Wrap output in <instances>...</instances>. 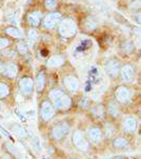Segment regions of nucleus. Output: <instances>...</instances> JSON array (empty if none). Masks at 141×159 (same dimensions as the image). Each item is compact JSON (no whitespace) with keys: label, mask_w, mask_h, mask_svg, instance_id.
<instances>
[{"label":"nucleus","mask_w":141,"mask_h":159,"mask_svg":"<svg viewBox=\"0 0 141 159\" xmlns=\"http://www.w3.org/2000/svg\"><path fill=\"white\" fill-rule=\"evenodd\" d=\"M19 68L14 62H5L0 63V74L3 75L4 77L13 79L18 75Z\"/></svg>","instance_id":"5"},{"label":"nucleus","mask_w":141,"mask_h":159,"mask_svg":"<svg viewBox=\"0 0 141 159\" xmlns=\"http://www.w3.org/2000/svg\"><path fill=\"white\" fill-rule=\"evenodd\" d=\"M55 115V107L53 103L48 100L42 101L41 106H40V116L43 121L51 120Z\"/></svg>","instance_id":"8"},{"label":"nucleus","mask_w":141,"mask_h":159,"mask_svg":"<svg viewBox=\"0 0 141 159\" xmlns=\"http://www.w3.org/2000/svg\"><path fill=\"white\" fill-rule=\"evenodd\" d=\"M113 145L115 148H118V149H123V148H127L130 145V142L127 141L125 138H122V137H118L113 141Z\"/></svg>","instance_id":"23"},{"label":"nucleus","mask_w":141,"mask_h":159,"mask_svg":"<svg viewBox=\"0 0 141 159\" xmlns=\"http://www.w3.org/2000/svg\"><path fill=\"white\" fill-rule=\"evenodd\" d=\"M73 143L79 151L86 152L89 149V141L86 140L84 135L82 134L81 131H75L73 134Z\"/></svg>","instance_id":"9"},{"label":"nucleus","mask_w":141,"mask_h":159,"mask_svg":"<svg viewBox=\"0 0 141 159\" xmlns=\"http://www.w3.org/2000/svg\"><path fill=\"white\" fill-rule=\"evenodd\" d=\"M62 19V14L59 12H51L42 18V25L45 30L55 29Z\"/></svg>","instance_id":"3"},{"label":"nucleus","mask_w":141,"mask_h":159,"mask_svg":"<svg viewBox=\"0 0 141 159\" xmlns=\"http://www.w3.org/2000/svg\"><path fill=\"white\" fill-rule=\"evenodd\" d=\"M64 62H66V59L62 55H54L52 57L48 58V62H47V66L48 68H59V66H63Z\"/></svg>","instance_id":"17"},{"label":"nucleus","mask_w":141,"mask_h":159,"mask_svg":"<svg viewBox=\"0 0 141 159\" xmlns=\"http://www.w3.org/2000/svg\"><path fill=\"white\" fill-rule=\"evenodd\" d=\"M107 112L111 117H113V118L118 117L119 114H120V111H119V107H118L117 102L114 101V100L111 101L107 107Z\"/></svg>","instance_id":"20"},{"label":"nucleus","mask_w":141,"mask_h":159,"mask_svg":"<svg viewBox=\"0 0 141 159\" xmlns=\"http://www.w3.org/2000/svg\"><path fill=\"white\" fill-rule=\"evenodd\" d=\"M115 159H124V157H121V156H118V157H116Z\"/></svg>","instance_id":"36"},{"label":"nucleus","mask_w":141,"mask_h":159,"mask_svg":"<svg viewBox=\"0 0 141 159\" xmlns=\"http://www.w3.org/2000/svg\"><path fill=\"white\" fill-rule=\"evenodd\" d=\"M19 90L24 96H30L34 90V80L31 77H22L19 80Z\"/></svg>","instance_id":"10"},{"label":"nucleus","mask_w":141,"mask_h":159,"mask_svg":"<svg viewBox=\"0 0 141 159\" xmlns=\"http://www.w3.org/2000/svg\"><path fill=\"white\" fill-rule=\"evenodd\" d=\"M32 145H33L34 149H36L37 151H40V143H39V140H38V138H33L32 139Z\"/></svg>","instance_id":"33"},{"label":"nucleus","mask_w":141,"mask_h":159,"mask_svg":"<svg viewBox=\"0 0 141 159\" xmlns=\"http://www.w3.org/2000/svg\"><path fill=\"white\" fill-rule=\"evenodd\" d=\"M122 126L127 133H133L137 129V120L132 116H125L122 120Z\"/></svg>","instance_id":"14"},{"label":"nucleus","mask_w":141,"mask_h":159,"mask_svg":"<svg viewBox=\"0 0 141 159\" xmlns=\"http://www.w3.org/2000/svg\"><path fill=\"white\" fill-rule=\"evenodd\" d=\"M10 87L5 82H0V99L5 98L10 94Z\"/></svg>","instance_id":"25"},{"label":"nucleus","mask_w":141,"mask_h":159,"mask_svg":"<svg viewBox=\"0 0 141 159\" xmlns=\"http://www.w3.org/2000/svg\"><path fill=\"white\" fill-rule=\"evenodd\" d=\"M120 48L123 51L124 53H127V54H131L134 52L135 50V45L133 43V41L131 40H124L120 43Z\"/></svg>","instance_id":"21"},{"label":"nucleus","mask_w":141,"mask_h":159,"mask_svg":"<svg viewBox=\"0 0 141 159\" xmlns=\"http://www.w3.org/2000/svg\"><path fill=\"white\" fill-rule=\"evenodd\" d=\"M98 20L96 18L93 17V16H89L83 21V28H84L85 31L92 32L98 28Z\"/></svg>","instance_id":"18"},{"label":"nucleus","mask_w":141,"mask_h":159,"mask_svg":"<svg viewBox=\"0 0 141 159\" xmlns=\"http://www.w3.org/2000/svg\"><path fill=\"white\" fill-rule=\"evenodd\" d=\"M70 131V126L66 121H61L55 125L52 129V137L56 140H61L64 138Z\"/></svg>","instance_id":"7"},{"label":"nucleus","mask_w":141,"mask_h":159,"mask_svg":"<svg viewBox=\"0 0 141 159\" xmlns=\"http://www.w3.org/2000/svg\"><path fill=\"white\" fill-rule=\"evenodd\" d=\"M45 82H47V75H45L44 70H40L36 75V80H35V85H36V90L38 93H41L43 89L45 87Z\"/></svg>","instance_id":"15"},{"label":"nucleus","mask_w":141,"mask_h":159,"mask_svg":"<svg viewBox=\"0 0 141 159\" xmlns=\"http://www.w3.org/2000/svg\"><path fill=\"white\" fill-rule=\"evenodd\" d=\"M1 107H1V103H0V110H1Z\"/></svg>","instance_id":"37"},{"label":"nucleus","mask_w":141,"mask_h":159,"mask_svg":"<svg viewBox=\"0 0 141 159\" xmlns=\"http://www.w3.org/2000/svg\"><path fill=\"white\" fill-rule=\"evenodd\" d=\"M0 132H1V133L3 134L5 137H10V133L7 130H4L3 126H2V125H0Z\"/></svg>","instance_id":"35"},{"label":"nucleus","mask_w":141,"mask_h":159,"mask_svg":"<svg viewBox=\"0 0 141 159\" xmlns=\"http://www.w3.org/2000/svg\"><path fill=\"white\" fill-rule=\"evenodd\" d=\"M58 33L63 38H72L77 34V24L74 21V19L67 17L61 19V21L58 24Z\"/></svg>","instance_id":"2"},{"label":"nucleus","mask_w":141,"mask_h":159,"mask_svg":"<svg viewBox=\"0 0 141 159\" xmlns=\"http://www.w3.org/2000/svg\"><path fill=\"white\" fill-rule=\"evenodd\" d=\"M41 21H42V13L40 12V11L35 10V11H32L31 13H29L28 22L33 29L39 26L40 23H41Z\"/></svg>","instance_id":"13"},{"label":"nucleus","mask_w":141,"mask_h":159,"mask_svg":"<svg viewBox=\"0 0 141 159\" xmlns=\"http://www.w3.org/2000/svg\"><path fill=\"white\" fill-rule=\"evenodd\" d=\"M132 96H133L132 90L124 87V85H120L115 91V97L119 103H122V104L129 103L132 99Z\"/></svg>","instance_id":"6"},{"label":"nucleus","mask_w":141,"mask_h":159,"mask_svg":"<svg viewBox=\"0 0 141 159\" xmlns=\"http://www.w3.org/2000/svg\"><path fill=\"white\" fill-rule=\"evenodd\" d=\"M17 52L20 54V55H25L29 52V44L24 41H20L18 42L17 44Z\"/></svg>","instance_id":"26"},{"label":"nucleus","mask_w":141,"mask_h":159,"mask_svg":"<svg viewBox=\"0 0 141 159\" xmlns=\"http://www.w3.org/2000/svg\"><path fill=\"white\" fill-rule=\"evenodd\" d=\"M48 98L58 110H67L72 106V98L61 89H53L48 93Z\"/></svg>","instance_id":"1"},{"label":"nucleus","mask_w":141,"mask_h":159,"mask_svg":"<svg viewBox=\"0 0 141 159\" xmlns=\"http://www.w3.org/2000/svg\"><path fill=\"white\" fill-rule=\"evenodd\" d=\"M119 76L124 82H132L135 79V68L130 63L123 64L120 68Z\"/></svg>","instance_id":"11"},{"label":"nucleus","mask_w":141,"mask_h":159,"mask_svg":"<svg viewBox=\"0 0 141 159\" xmlns=\"http://www.w3.org/2000/svg\"><path fill=\"white\" fill-rule=\"evenodd\" d=\"M10 44H11L10 39H7V38H0V51L7 48Z\"/></svg>","instance_id":"31"},{"label":"nucleus","mask_w":141,"mask_h":159,"mask_svg":"<svg viewBox=\"0 0 141 159\" xmlns=\"http://www.w3.org/2000/svg\"><path fill=\"white\" fill-rule=\"evenodd\" d=\"M62 82H63L64 87H66L70 93H76L80 88L79 80L74 76H66L63 78V80H62Z\"/></svg>","instance_id":"12"},{"label":"nucleus","mask_w":141,"mask_h":159,"mask_svg":"<svg viewBox=\"0 0 141 159\" xmlns=\"http://www.w3.org/2000/svg\"><path fill=\"white\" fill-rule=\"evenodd\" d=\"M1 56H2V55H1V53H0V59H1Z\"/></svg>","instance_id":"38"},{"label":"nucleus","mask_w":141,"mask_h":159,"mask_svg":"<svg viewBox=\"0 0 141 159\" xmlns=\"http://www.w3.org/2000/svg\"><path fill=\"white\" fill-rule=\"evenodd\" d=\"M140 117H141V111H140Z\"/></svg>","instance_id":"39"},{"label":"nucleus","mask_w":141,"mask_h":159,"mask_svg":"<svg viewBox=\"0 0 141 159\" xmlns=\"http://www.w3.org/2000/svg\"><path fill=\"white\" fill-rule=\"evenodd\" d=\"M15 113H16V115H17V116H18V117H19V119H20L21 121H25V120H26L25 116H23L22 114H21V113H20V112H19V111H18V110H16V111H15Z\"/></svg>","instance_id":"34"},{"label":"nucleus","mask_w":141,"mask_h":159,"mask_svg":"<svg viewBox=\"0 0 141 159\" xmlns=\"http://www.w3.org/2000/svg\"><path fill=\"white\" fill-rule=\"evenodd\" d=\"M5 34L9 35L10 37H13V38L16 39H20L22 38V33L19 29H17L16 26H7V29L4 30Z\"/></svg>","instance_id":"19"},{"label":"nucleus","mask_w":141,"mask_h":159,"mask_svg":"<svg viewBox=\"0 0 141 159\" xmlns=\"http://www.w3.org/2000/svg\"><path fill=\"white\" fill-rule=\"evenodd\" d=\"M115 128L114 125H112L111 123H105V126H104V135L107 137H111L115 134Z\"/></svg>","instance_id":"27"},{"label":"nucleus","mask_w":141,"mask_h":159,"mask_svg":"<svg viewBox=\"0 0 141 159\" xmlns=\"http://www.w3.org/2000/svg\"><path fill=\"white\" fill-rule=\"evenodd\" d=\"M121 64L119 62L118 59L116 58H108L104 62V71L111 78H116L119 76V72H120Z\"/></svg>","instance_id":"4"},{"label":"nucleus","mask_w":141,"mask_h":159,"mask_svg":"<svg viewBox=\"0 0 141 159\" xmlns=\"http://www.w3.org/2000/svg\"><path fill=\"white\" fill-rule=\"evenodd\" d=\"M86 134H88L89 139L91 140L92 142H94V143H98V142H100V140L102 139V132L99 128H97V126H92V128H89L88 132H86Z\"/></svg>","instance_id":"16"},{"label":"nucleus","mask_w":141,"mask_h":159,"mask_svg":"<svg viewBox=\"0 0 141 159\" xmlns=\"http://www.w3.org/2000/svg\"><path fill=\"white\" fill-rule=\"evenodd\" d=\"M57 5H58L57 0H44V7H45V9L48 11L55 10L57 7Z\"/></svg>","instance_id":"28"},{"label":"nucleus","mask_w":141,"mask_h":159,"mask_svg":"<svg viewBox=\"0 0 141 159\" xmlns=\"http://www.w3.org/2000/svg\"><path fill=\"white\" fill-rule=\"evenodd\" d=\"M132 18H133V20H134L135 22L138 23L139 25H141V13H139V12L134 13V14L132 15Z\"/></svg>","instance_id":"32"},{"label":"nucleus","mask_w":141,"mask_h":159,"mask_svg":"<svg viewBox=\"0 0 141 159\" xmlns=\"http://www.w3.org/2000/svg\"><path fill=\"white\" fill-rule=\"evenodd\" d=\"M103 113H104V110H103V107H96L95 109L93 110V114L96 116V117H100L101 118L102 117V115H103Z\"/></svg>","instance_id":"30"},{"label":"nucleus","mask_w":141,"mask_h":159,"mask_svg":"<svg viewBox=\"0 0 141 159\" xmlns=\"http://www.w3.org/2000/svg\"><path fill=\"white\" fill-rule=\"evenodd\" d=\"M38 39V33L36 30L32 29L29 31V34H28V41H29V45H34L35 42L37 41Z\"/></svg>","instance_id":"24"},{"label":"nucleus","mask_w":141,"mask_h":159,"mask_svg":"<svg viewBox=\"0 0 141 159\" xmlns=\"http://www.w3.org/2000/svg\"><path fill=\"white\" fill-rule=\"evenodd\" d=\"M129 7L131 10H139L141 9V0H132L129 4Z\"/></svg>","instance_id":"29"},{"label":"nucleus","mask_w":141,"mask_h":159,"mask_svg":"<svg viewBox=\"0 0 141 159\" xmlns=\"http://www.w3.org/2000/svg\"><path fill=\"white\" fill-rule=\"evenodd\" d=\"M12 131L14 132V134H16L18 137H21V138L28 137V132H26V130L23 128V126H21L19 125H13Z\"/></svg>","instance_id":"22"}]
</instances>
